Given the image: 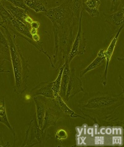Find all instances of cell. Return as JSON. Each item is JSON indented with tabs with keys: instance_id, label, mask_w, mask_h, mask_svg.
Instances as JSON below:
<instances>
[{
	"instance_id": "cell-16",
	"label": "cell",
	"mask_w": 124,
	"mask_h": 147,
	"mask_svg": "<svg viewBox=\"0 0 124 147\" xmlns=\"http://www.w3.org/2000/svg\"><path fill=\"white\" fill-rule=\"evenodd\" d=\"M0 58L11 61L9 43L3 30L0 29Z\"/></svg>"
},
{
	"instance_id": "cell-27",
	"label": "cell",
	"mask_w": 124,
	"mask_h": 147,
	"mask_svg": "<svg viewBox=\"0 0 124 147\" xmlns=\"http://www.w3.org/2000/svg\"><path fill=\"white\" fill-rule=\"evenodd\" d=\"M10 146V145L9 144V142H4L3 138V134L1 133H0V147H7Z\"/></svg>"
},
{
	"instance_id": "cell-34",
	"label": "cell",
	"mask_w": 124,
	"mask_h": 147,
	"mask_svg": "<svg viewBox=\"0 0 124 147\" xmlns=\"http://www.w3.org/2000/svg\"><path fill=\"white\" fill-rule=\"evenodd\" d=\"M88 133L89 134H91V135H92L93 136V129H91V128H89L88 130Z\"/></svg>"
},
{
	"instance_id": "cell-33",
	"label": "cell",
	"mask_w": 124,
	"mask_h": 147,
	"mask_svg": "<svg viewBox=\"0 0 124 147\" xmlns=\"http://www.w3.org/2000/svg\"><path fill=\"white\" fill-rule=\"evenodd\" d=\"M83 142H84L83 138H79V142H78V145H81V144H82V143H83Z\"/></svg>"
},
{
	"instance_id": "cell-31",
	"label": "cell",
	"mask_w": 124,
	"mask_h": 147,
	"mask_svg": "<svg viewBox=\"0 0 124 147\" xmlns=\"http://www.w3.org/2000/svg\"><path fill=\"white\" fill-rule=\"evenodd\" d=\"M119 85H121V88L122 89V92H123V79L122 78V77L121 76H119Z\"/></svg>"
},
{
	"instance_id": "cell-2",
	"label": "cell",
	"mask_w": 124,
	"mask_h": 147,
	"mask_svg": "<svg viewBox=\"0 0 124 147\" xmlns=\"http://www.w3.org/2000/svg\"><path fill=\"white\" fill-rule=\"evenodd\" d=\"M76 102L78 110L85 117L97 123L99 118H108L119 107L123 105V92L119 95L102 92L85 93L81 99Z\"/></svg>"
},
{
	"instance_id": "cell-21",
	"label": "cell",
	"mask_w": 124,
	"mask_h": 147,
	"mask_svg": "<svg viewBox=\"0 0 124 147\" xmlns=\"http://www.w3.org/2000/svg\"><path fill=\"white\" fill-rule=\"evenodd\" d=\"M69 6L73 16L77 21H79L80 16L82 13V1H73V0H69Z\"/></svg>"
},
{
	"instance_id": "cell-24",
	"label": "cell",
	"mask_w": 124,
	"mask_h": 147,
	"mask_svg": "<svg viewBox=\"0 0 124 147\" xmlns=\"http://www.w3.org/2000/svg\"><path fill=\"white\" fill-rule=\"evenodd\" d=\"M110 2H111V7H110V11H113L114 13L117 11L118 10L121 9V8H122V7H120L121 6H123V4H122L123 3V1H114V0H112V1H110Z\"/></svg>"
},
{
	"instance_id": "cell-14",
	"label": "cell",
	"mask_w": 124,
	"mask_h": 147,
	"mask_svg": "<svg viewBox=\"0 0 124 147\" xmlns=\"http://www.w3.org/2000/svg\"><path fill=\"white\" fill-rule=\"evenodd\" d=\"M105 51L106 50H104V49H101V50H99L96 59H94V60L89 65L88 67H86L83 69V70H82L80 72V77H83L86 73H88V72L93 70V69H95L99 67H100L104 64V62L106 61Z\"/></svg>"
},
{
	"instance_id": "cell-11",
	"label": "cell",
	"mask_w": 124,
	"mask_h": 147,
	"mask_svg": "<svg viewBox=\"0 0 124 147\" xmlns=\"http://www.w3.org/2000/svg\"><path fill=\"white\" fill-rule=\"evenodd\" d=\"M50 100L51 103L53 107L57 108L63 114L68 115L72 118H82V119H85V117L78 115V114L74 113L72 109H70L67 105L65 103L63 99L62 98L60 95L55 97V98L53 99L50 98Z\"/></svg>"
},
{
	"instance_id": "cell-1",
	"label": "cell",
	"mask_w": 124,
	"mask_h": 147,
	"mask_svg": "<svg viewBox=\"0 0 124 147\" xmlns=\"http://www.w3.org/2000/svg\"><path fill=\"white\" fill-rule=\"evenodd\" d=\"M41 14L47 17L53 24L55 49L52 68L58 71L68 59L73 43L74 27L78 21L70 7L69 0L64 1L57 7L48 8Z\"/></svg>"
},
{
	"instance_id": "cell-5",
	"label": "cell",
	"mask_w": 124,
	"mask_h": 147,
	"mask_svg": "<svg viewBox=\"0 0 124 147\" xmlns=\"http://www.w3.org/2000/svg\"><path fill=\"white\" fill-rule=\"evenodd\" d=\"M83 12V11H82ZM82 12L81 13L79 19V27L76 36V38L73 41L71 50L68 57V61L69 64L72 62L74 57L81 56L86 53V48L87 47L86 39L84 37V35L81 27V20L82 17Z\"/></svg>"
},
{
	"instance_id": "cell-4",
	"label": "cell",
	"mask_w": 124,
	"mask_h": 147,
	"mask_svg": "<svg viewBox=\"0 0 124 147\" xmlns=\"http://www.w3.org/2000/svg\"><path fill=\"white\" fill-rule=\"evenodd\" d=\"M48 138L47 129L43 130L40 128L37 122L36 116H34L26 132L22 147H32L38 145L44 146L45 142Z\"/></svg>"
},
{
	"instance_id": "cell-13",
	"label": "cell",
	"mask_w": 124,
	"mask_h": 147,
	"mask_svg": "<svg viewBox=\"0 0 124 147\" xmlns=\"http://www.w3.org/2000/svg\"><path fill=\"white\" fill-rule=\"evenodd\" d=\"M33 100L34 101L36 108V117L37 122H38V125L40 128L42 129L44 123L45 110H46L47 108L46 101L37 96L33 97Z\"/></svg>"
},
{
	"instance_id": "cell-32",
	"label": "cell",
	"mask_w": 124,
	"mask_h": 147,
	"mask_svg": "<svg viewBox=\"0 0 124 147\" xmlns=\"http://www.w3.org/2000/svg\"><path fill=\"white\" fill-rule=\"evenodd\" d=\"M105 133H106L108 135H110L112 134V129L110 128H107L106 129V131H105Z\"/></svg>"
},
{
	"instance_id": "cell-35",
	"label": "cell",
	"mask_w": 124,
	"mask_h": 147,
	"mask_svg": "<svg viewBox=\"0 0 124 147\" xmlns=\"http://www.w3.org/2000/svg\"><path fill=\"white\" fill-rule=\"evenodd\" d=\"M2 102V100H0V103H1Z\"/></svg>"
},
{
	"instance_id": "cell-9",
	"label": "cell",
	"mask_w": 124,
	"mask_h": 147,
	"mask_svg": "<svg viewBox=\"0 0 124 147\" xmlns=\"http://www.w3.org/2000/svg\"><path fill=\"white\" fill-rule=\"evenodd\" d=\"M123 27V25L121 27L119 28V30H117L116 34L114 36V38L111 41L110 43L109 44V46L107 48V50L105 51V54H106V68H105V71L104 72V74H103L102 79H101V84L106 86L107 83V71H108V67H109V65L110 59L112 58V56L113 55V53L114 51V49L115 48V46H116L117 42L118 41L119 36L120 35V34L122 30Z\"/></svg>"
},
{
	"instance_id": "cell-22",
	"label": "cell",
	"mask_w": 124,
	"mask_h": 147,
	"mask_svg": "<svg viewBox=\"0 0 124 147\" xmlns=\"http://www.w3.org/2000/svg\"><path fill=\"white\" fill-rule=\"evenodd\" d=\"M64 67H65V65H63V66L60 69V72H59V76H58V77H57L56 80L55 81H53L52 90H53V95H54L55 97L59 95L60 93L61 76H62V73H63V69H64Z\"/></svg>"
},
{
	"instance_id": "cell-3",
	"label": "cell",
	"mask_w": 124,
	"mask_h": 147,
	"mask_svg": "<svg viewBox=\"0 0 124 147\" xmlns=\"http://www.w3.org/2000/svg\"><path fill=\"white\" fill-rule=\"evenodd\" d=\"M9 43L11 61L13 68L15 85L13 92L17 95H22L26 90L31 75L29 64L24 58L19 45L16 42V36L11 33L6 27H1Z\"/></svg>"
},
{
	"instance_id": "cell-19",
	"label": "cell",
	"mask_w": 124,
	"mask_h": 147,
	"mask_svg": "<svg viewBox=\"0 0 124 147\" xmlns=\"http://www.w3.org/2000/svg\"><path fill=\"white\" fill-rule=\"evenodd\" d=\"M0 122H1L2 124L7 126V127L9 129L14 137V146L15 145L16 140V136L15 133L14 128L12 127L11 125L10 124L9 120L7 116V114L6 111V108H5V98L3 97L2 102L0 103Z\"/></svg>"
},
{
	"instance_id": "cell-15",
	"label": "cell",
	"mask_w": 124,
	"mask_h": 147,
	"mask_svg": "<svg viewBox=\"0 0 124 147\" xmlns=\"http://www.w3.org/2000/svg\"><path fill=\"white\" fill-rule=\"evenodd\" d=\"M101 5L99 0L82 1V9L85 11L91 17H96L99 15V7Z\"/></svg>"
},
{
	"instance_id": "cell-18",
	"label": "cell",
	"mask_w": 124,
	"mask_h": 147,
	"mask_svg": "<svg viewBox=\"0 0 124 147\" xmlns=\"http://www.w3.org/2000/svg\"><path fill=\"white\" fill-rule=\"evenodd\" d=\"M24 2L30 9L36 13H43L48 10L47 1L45 0H24Z\"/></svg>"
},
{
	"instance_id": "cell-29",
	"label": "cell",
	"mask_w": 124,
	"mask_h": 147,
	"mask_svg": "<svg viewBox=\"0 0 124 147\" xmlns=\"http://www.w3.org/2000/svg\"><path fill=\"white\" fill-rule=\"evenodd\" d=\"M122 142V137H113L114 145H120V144Z\"/></svg>"
},
{
	"instance_id": "cell-23",
	"label": "cell",
	"mask_w": 124,
	"mask_h": 147,
	"mask_svg": "<svg viewBox=\"0 0 124 147\" xmlns=\"http://www.w3.org/2000/svg\"><path fill=\"white\" fill-rule=\"evenodd\" d=\"M9 1L16 7H18L20 8V9H23L25 11H26L28 14L30 12L31 9L26 5H25L24 1H22V0H20V1H16V0H9Z\"/></svg>"
},
{
	"instance_id": "cell-28",
	"label": "cell",
	"mask_w": 124,
	"mask_h": 147,
	"mask_svg": "<svg viewBox=\"0 0 124 147\" xmlns=\"http://www.w3.org/2000/svg\"><path fill=\"white\" fill-rule=\"evenodd\" d=\"M31 27L32 29H35V30H38L39 26H40V24L39 22H37V21H33L31 24Z\"/></svg>"
},
{
	"instance_id": "cell-7",
	"label": "cell",
	"mask_w": 124,
	"mask_h": 147,
	"mask_svg": "<svg viewBox=\"0 0 124 147\" xmlns=\"http://www.w3.org/2000/svg\"><path fill=\"white\" fill-rule=\"evenodd\" d=\"M48 99V100H45L47 108L45 110L44 123L42 128L43 130L47 129L50 126L56 125L58 120L63 117V114L53 107L50 98Z\"/></svg>"
},
{
	"instance_id": "cell-12",
	"label": "cell",
	"mask_w": 124,
	"mask_h": 147,
	"mask_svg": "<svg viewBox=\"0 0 124 147\" xmlns=\"http://www.w3.org/2000/svg\"><path fill=\"white\" fill-rule=\"evenodd\" d=\"M104 22L109 24L110 25L112 26L115 29L119 30L123 24V19H124V7H122L115 13L109 14H104Z\"/></svg>"
},
{
	"instance_id": "cell-30",
	"label": "cell",
	"mask_w": 124,
	"mask_h": 147,
	"mask_svg": "<svg viewBox=\"0 0 124 147\" xmlns=\"http://www.w3.org/2000/svg\"><path fill=\"white\" fill-rule=\"evenodd\" d=\"M112 130H113V132H112V133L114 135H118L119 134H122V131H121V129H115V128H114L113 129H112Z\"/></svg>"
},
{
	"instance_id": "cell-17",
	"label": "cell",
	"mask_w": 124,
	"mask_h": 147,
	"mask_svg": "<svg viewBox=\"0 0 124 147\" xmlns=\"http://www.w3.org/2000/svg\"><path fill=\"white\" fill-rule=\"evenodd\" d=\"M64 65H65V67H64L63 73H62L60 90L59 93V95L61 96V97L63 99L65 98L66 92H67V87H68V82H69V77H70L69 64L68 63V60L65 61Z\"/></svg>"
},
{
	"instance_id": "cell-25",
	"label": "cell",
	"mask_w": 124,
	"mask_h": 147,
	"mask_svg": "<svg viewBox=\"0 0 124 147\" xmlns=\"http://www.w3.org/2000/svg\"><path fill=\"white\" fill-rule=\"evenodd\" d=\"M68 137V134L67 132L65 131L63 129H60L56 132L55 134V138L57 139L61 140H63L66 139Z\"/></svg>"
},
{
	"instance_id": "cell-8",
	"label": "cell",
	"mask_w": 124,
	"mask_h": 147,
	"mask_svg": "<svg viewBox=\"0 0 124 147\" xmlns=\"http://www.w3.org/2000/svg\"><path fill=\"white\" fill-rule=\"evenodd\" d=\"M1 1L3 6L10 12L12 16L20 22L27 25H31V24L34 21L26 11L16 7L9 1V0H4Z\"/></svg>"
},
{
	"instance_id": "cell-26",
	"label": "cell",
	"mask_w": 124,
	"mask_h": 147,
	"mask_svg": "<svg viewBox=\"0 0 124 147\" xmlns=\"http://www.w3.org/2000/svg\"><path fill=\"white\" fill-rule=\"evenodd\" d=\"M5 60L0 58V74L4 73V72H6L8 73L10 72V71H6L5 69V67H4V64H5Z\"/></svg>"
},
{
	"instance_id": "cell-6",
	"label": "cell",
	"mask_w": 124,
	"mask_h": 147,
	"mask_svg": "<svg viewBox=\"0 0 124 147\" xmlns=\"http://www.w3.org/2000/svg\"><path fill=\"white\" fill-rule=\"evenodd\" d=\"M75 72L76 69L74 67L70 69L69 80L65 98L67 101H68L69 99L73 98L74 96L80 92L84 93V88L82 87V82L79 77L76 76Z\"/></svg>"
},
{
	"instance_id": "cell-10",
	"label": "cell",
	"mask_w": 124,
	"mask_h": 147,
	"mask_svg": "<svg viewBox=\"0 0 124 147\" xmlns=\"http://www.w3.org/2000/svg\"><path fill=\"white\" fill-rule=\"evenodd\" d=\"M53 84V82L51 81L40 83L29 92V95L32 97L41 95L46 97L47 98H55L52 90Z\"/></svg>"
},
{
	"instance_id": "cell-20",
	"label": "cell",
	"mask_w": 124,
	"mask_h": 147,
	"mask_svg": "<svg viewBox=\"0 0 124 147\" xmlns=\"http://www.w3.org/2000/svg\"><path fill=\"white\" fill-rule=\"evenodd\" d=\"M13 19V16L3 6L0 1V27L6 26Z\"/></svg>"
}]
</instances>
